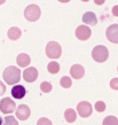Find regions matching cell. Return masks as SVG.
I'll use <instances>...</instances> for the list:
<instances>
[{
    "label": "cell",
    "instance_id": "obj_1",
    "mask_svg": "<svg viewBox=\"0 0 118 125\" xmlns=\"http://www.w3.org/2000/svg\"><path fill=\"white\" fill-rule=\"evenodd\" d=\"M4 80L9 85L17 84L21 79V70L17 67H7L4 70Z\"/></svg>",
    "mask_w": 118,
    "mask_h": 125
},
{
    "label": "cell",
    "instance_id": "obj_2",
    "mask_svg": "<svg viewBox=\"0 0 118 125\" xmlns=\"http://www.w3.org/2000/svg\"><path fill=\"white\" fill-rule=\"evenodd\" d=\"M108 56H109V52H108V48L103 45H98L95 46L93 51H92V57L93 60L99 62V63H102L104 61H107Z\"/></svg>",
    "mask_w": 118,
    "mask_h": 125
},
{
    "label": "cell",
    "instance_id": "obj_3",
    "mask_svg": "<svg viewBox=\"0 0 118 125\" xmlns=\"http://www.w3.org/2000/svg\"><path fill=\"white\" fill-rule=\"evenodd\" d=\"M40 15H41V10H40L39 6H37V5H30L24 10V17L28 21H30V22L38 21Z\"/></svg>",
    "mask_w": 118,
    "mask_h": 125
},
{
    "label": "cell",
    "instance_id": "obj_4",
    "mask_svg": "<svg viewBox=\"0 0 118 125\" xmlns=\"http://www.w3.org/2000/svg\"><path fill=\"white\" fill-rule=\"evenodd\" d=\"M62 54V48L56 42H49L46 46V55L50 59H59Z\"/></svg>",
    "mask_w": 118,
    "mask_h": 125
},
{
    "label": "cell",
    "instance_id": "obj_5",
    "mask_svg": "<svg viewBox=\"0 0 118 125\" xmlns=\"http://www.w3.org/2000/svg\"><path fill=\"white\" fill-rule=\"evenodd\" d=\"M15 109L16 103L10 98H5L0 101V110L2 111V114H10L13 111H15Z\"/></svg>",
    "mask_w": 118,
    "mask_h": 125
},
{
    "label": "cell",
    "instance_id": "obj_6",
    "mask_svg": "<svg viewBox=\"0 0 118 125\" xmlns=\"http://www.w3.org/2000/svg\"><path fill=\"white\" fill-rule=\"evenodd\" d=\"M77 111H78L79 116H81V117H89L92 115L93 108H92L89 102H87V101H81V102H79L78 106H77Z\"/></svg>",
    "mask_w": 118,
    "mask_h": 125
},
{
    "label": "cell",
    "instance_id": "obj_7",
    "mask_svg": "<svg viewBox=\"0 0 118 125\" xmlns=\"http://www.w3.org/2000/svg\"><path fill=\"white\" fill-rule=\"evenodd\" d=\"M92 34V31L91 29L87 27V25H79V27L76 29V37L79 40H87Z\"/></svg>",
    "mask_w": 118,
    "mask_h": 125
},
{
    "label": "cell",
    "instance_id": "obj_8",
    "mask_svg": "<svg viewBox=\"0 0 118 125\" xmlns=\"http://www.w3.org/2000/svg\"><path fill=\"white\" fill-rule=\"evenodd\" d=\"M16 113V117L19 118L20 121H27L28 118L30 117V108L27 106V104H21L16 108L15 110Z\"/></svg>",
    "mask_w": 118,
    "mask_h": 125
},
{
    "label": "cell",
    "instance_id": "obj_9",
    "mask_svg": "<svg viewBox=\"0 0 118 125\" xmlns=\"http://www.w3.org/2000/svg\"><path fill=\"white\" fill-rule=\"evenodd\" d=\"M108 40L112 44H118V24H112L107 29L106 32Z\"/></svg>",
    "mask_w": 118,
    "mask_h": 125
},
{
    "label": "cell",
    "instance_id": "obj_10",
    "mask_svg": "<svg viewBox=\"0 0 118 125\" xmlns=\"http://www.w3.org/2000/svg\"><path fill=\"white\" fill-rule=\"evenodd\" d=\"M23 78L28 83H33L34 80L38 78V70L36 68H33V67L27 68L23 71Z\"/></svg>",
    "mask_w": 118,
    "mask_h": 125
},
{
    "label": "cell",
    "instance_id": "obj_11",
    "mask_svg": "<svg viewBox=\"0 0 118 125\" xmlns=\"http://www.w3.org/2000/svg\"><path fill=\"white\" fill-rule=\"evenodd\" d=\"M70 75L75 78V79H80L83 78L85 75V69L83 65L80 64H73L70 69Z\"/></svg>",
    "mask_w": 118,
    "mask_h": 125
},
{
    "label": "cell",
    "instance_id": "obj_12",
    "mask_svg": "<svg viewBox=\"0 0 118 125\" xmlns=\"http://www.w3.org/2000/svg\"><path fill=\"white\" fill-rule=\"evenodd\" d=\"M11 96L14 99H17V100H20V99H23L24 96H25V93H27V91H25V87L22 86V85H15V86L11 88Z\"/></svg>",
    "mask_w": 118,
    "mask_h": 125
},
{
    "label": "cell",
    "instance_id": "obj_13",
    "mask_svg": "<svg viewBox=\"0 0 118 125\" xmlns=\"http://www.w3.org/2000/svg\"><path fill=\"white\" fill-rule=\"evenodd\" d=\"M83 22L85 24H87V25H95L98 23V17H96V15L94 13L87 11V13H85L83 15Z\"/></svg>",
    "mask_w": 118,
    "mask_h": 125
},
{
    "label": "cell",
    "instance_id": "obj_14",
    "mask_svg": "<svg viewBox=\"0 0 118 125\" xmlns=\"http://www.w3.org/2000/svg\"><path fill=\"white\" fill-rule=\"evenodd\" d=\"M16 62H17V65H20L21 68H25V67H28V65L30 64L31 59L28 54L21 53V54H19V56L16 59Z\"/></svg>",
    "mask_w": 118,
    "mask_h": 125
},
{
    "label": "cell",
    "instance_id": "obj_15",
    "mask_svg": "<svg viewBox=\"0 0 118 125\" xmlns=\"http://www.w3.org/2000/svg\"><path fill=\"white\" fill-rule=\"evenodd\" d=\"M21 34H22L21 30H20L19 28H16V27H11L10 29L8 30V32H7L8 38L10 39V40H17V39L21 37Z\"/></svg>",
    "mask_w": 118,
    "mask_h": 125
},
{
    "label": "cell",
    "instance_id": "obj_16",
    "mask_svg": "<svg viewBox=\"0 0 118 125\" xmlns=\"http://www.w3.org/2000/svg\"><path fill=\"white\" fill-rule=\"evenodd\" d=\"M64 118H65V121L69 122V123H73V122L76 121V118H77L76 111H75L73 109H71V108L67 109L64 111Z\"/></svg>",
    "mask_w": 118,
    "mask_h": 125
},
{
    "label": "cell",
    "instance_id": "obj_17",
    "mask_svg": "<svg viewBox=\"0 0 118 125\" xmlns=\"http://www.w3.org/2000/svg\"><path fill=\"white\" fill-rule=\"evenodd\" d=\"M47 70H48V72H50V73H57V72L60 71V64H59L57 62H55V61H52V62L48 63V65H47Z\"/></svg>",
    "mask_w": 118,
    "mask_h": 125
},
{
    "label": "cell",
    "instance_id": "obj_18",
    "mask_svg": "<svg viewBox=\"0 0 118 125\" xmlns=\"http://www.w3.org/2000/svg\"><path fill=\"white\" fill-rule=\"evenodd\" d=\"M102 125H118V118L115 116H107L103 119Z\"/></svg>",
    "mask_w": 118,
    "mask_h": 125
},
{
    "label": "cell",
    "instance_id": "obj_19",
    "mask_svg": "<svg viewBox=\"0 0 118 125\" xmlns=\"http://www.w3.org/2000/svg\"><path fill=\"white\" fill-rule=\"evenodd\" d=\"M60 84H61L62 87H64V88H69V87H71V84H72V82H71V78L70 77H62L61 80H60Z\"/></svg>",
    "mask_w": 118,
    "mask_h": 125
},
{
    "label": "cell",
    "instance_id": "obj_20",
    "mask_svg": "<svg viewBox=\"0 0 118 125\" xmlns=\"http://www.w3.org/2000/svg\"><path fill=\"white\" fill-rule=\"evenodd\" d=\"M52 88H53V86H52V84L49 82H42L41 85H40V90L44 93H49L52 91Z\"/></svg>",
    "mask_w": 118,
    "mask_h": 125
},
{
    "label": "cell",
    "instance_id": "obj_21",
    "mask_svg": "<svg viewBox=\"0 0 118 125\" xmlns=\"http://www.w3.org/2000/svg\"><path fill=\"white\" fill-rule=\"evenodd\" d=\"M4 121V125H19V122L16 121V118L13 117V116H6Z\"/></svg>",
    "mask_w": 118,
    "mask_h": 125
},
{
    "label": "cell",
    "instance_id": "obj_22",
    "mask_svg": "<svg viewBox=\"0 0 118 125\" xmlns=\"http://www.w3.org/2000/svg\"><path fill=\"white\" fill-rule=\"evenodd\" d=\"M95 109L96 111H99V113H102L106 110V103L103 102V101H98L95 103Z\"/></svg>",
    "mask_w": 118,
    "mask_h": 125
},
{
    "label": "cell",
    "instance_id": "obj_23",
    "mask_svg": "<svg viewBox=\"0 0 118 125\" xmlns=\"http://www.w3.org/2000/svg\"><path fill=\"white\" fill-rule=\"evenodd\" d=\"M37 125H53L52 121L48 119L46 117H42V118H39L38 122H37Z\"/></svg>",
    "mask_w": 118,
    "mask_h": 125
},
{
    "label": "cell",
    "instance_id": "obj_24",
    "mask_svg": "<svg viewBox=\"0 0 118 125\" xmlns=\"http://www.w3.org/2000/svg\"><path fill=\"white\" fill-rule=\"evenodd\" d=\"M110 87L112 90L118 91V78H112V79L110 80Z\"/></svg>",
    "mask_w": 118,
    "mask_h": 125
},
{
    "label": "cell",
    "instance_id": "obj_25",
    "mask_svg": "<svg viewBox=\"0 0 118 125\" xmlns=\"http://www.w3.org/2000/svg\"><path fill=\"white\" fill-rule=\"evenodd\" d=\"M5 92H6V85L0 80V95L5 94Z\"/></svg>",
    "mask_w": 118,
    "mask_h": 125
},
{
    "label": "cell",
    "instance_id": "obj_26",
    "mask_svg": "<svg viewBox=\"0 0 118 125\" xmlns=\"http://www.w3.org/2000/svg\"><path fill=\"white\" fill-rule=\"evenodd\" d=\"M112 15L118 17V5H116V6L112 7Z\"/></svg>",
    "mask_w": 118,
    "mask_h": 125
},
{
    "label": "cell",
    "instance_id": "obj_27",
    "mask_svg": "<svg viewBox=\"0 0 118 125\" xmlns=\"http://www.w3.org/2000/svg\"><path fill=\"white\" fill-rule=\"evenodd\" d=\"M104 1H106V0H94V2H95L96 5H99V6L104 4Z\"/></svg>",
    "mask_w": 118,
    "mask_h": 125
},
{
    "label": "cell",
    "instance_id": "obj_28",
    "mask_svg": "<svg viewBox=\"0 0 118 125\" xmlns=\"http://www.w3.org/2000/svg\"><path fill=\"white\" fill-rule=\"evenodd\" d=\"M59 1H60V2H63V4H65V2H69L70 0H59Z\"/></svg>",
    "mask_w": 118,
    "mask_h": 125
},
{
    "label": "cell",
    "instance_id": "obj_29",
    "mask_svg": "<svg viewBox=\"0 0 118 125\" xmlns=\"http://www.w3.org/2000/svg\"><path fill=\"white\" fill-rule=\"evenodd\" d=\"M6 2V0H0V5H2V4H5Z\"/></svg>",
    "mask_w": 118,
    "mask_h": 125
},
{
    "label": "cell",
    "instance_id": "obj_30",
    "mask_svg": "<svg viewBox=\"0 0 118 125\" xmlns=\"http://www.w3.org/2000/svg\"><path fill=\"white\" fill-rule=\"evenodd\" d=\"M0 125H2V118L0 117Z\"/></svg>",
    "mask_w": 118,
    "mask_h": 125
},
{
    "label": "cell",
    "instance_id": "obj_31",
    "mask_svg": "<svg viewBox=\"0 0 118 125\" xmlns=\"http://www.w3.org/2000/svg\"><path fill=\"white\" fill-rule=\"evenodd\" d=\"M81 1H85V2H87V1H89V0H81Z\"/></svg>",
    "mask_w": 118,
    "mask_h": 125
},
{
    "label": "cell",
    "instance_id": "obj_32",
    "mask_svg": "<svg viewBox=\"0 0 118 125\" xmlns=\"http://www.w3.org/2000/svg\"><path fill=\"white\" fill-rule=\"evenodd\" d=\"M117 70H118V68H117Z\"/></svg>",
    "mask_w": 118,
    "mask_h": 125
}]
</instances>
